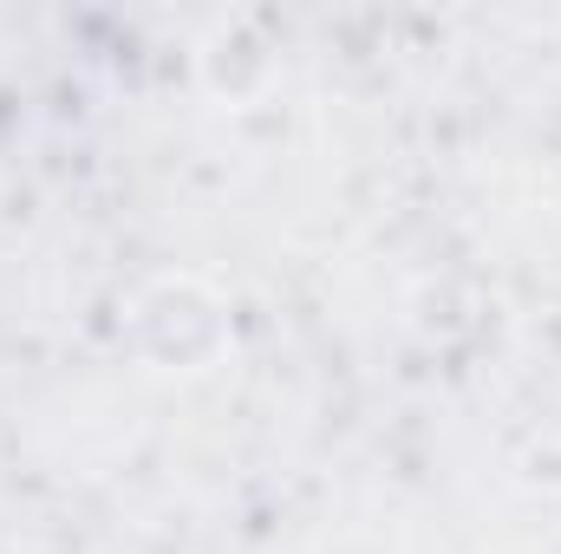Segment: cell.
<instances>
[{
	"label": "cell",
	"mask_w": 561,
	"mask_h": 554,
	"mask_svg": "<svg viewBox=\"0 0 561 554\" xmlns=\"http://www.w3.org/2000/svg\"><path fill=\"white\" fill-rule=\"evenodd\" d=\"M131 346L150 372H209L229 353V307L209 280L163 275L131 300Z\"/></svg>",
	"instance_id": "6da1fadb"
}]
</instances>
